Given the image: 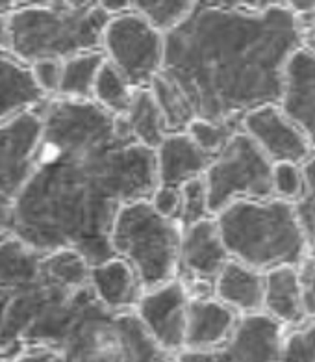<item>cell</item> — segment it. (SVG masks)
<instances>
[{
	"label": "cell",
	"instance_id": "603a6c76",
	"mask_svg": "<svg viewBox=\"0 0 315 362\" xmlns=\"http://www.w3.org/2000/svg\"><path fill=\"white\" fill-rule=\"evenodd\" d=\"M133 90L114 65L104 62L99 75L95 78L91 100L99 105L104 112L112 115H124L129 112Z\"/></svg>",
	"mask_w": 315,
	"mask_h": 362
},
{
	"label": "cell",
	"instance_id": "ac0fdd59",
	"mask_svg": "<svg viewBox=\"0 0 315 362\" xmlns=\"http://www.w3.org/2000/svg\"><path fill=\"white\" fill-rule=\"evenodd\" d=\"M266 277L256 269L228 260L213 281V298L239 316L263 313Z\"/></svg>",
	"mask_w": 315,
	"mask_h": 362
},
{
	"label": "cell",
	"instance_id": "7c38bea8",
	"mask_svg": "<svg viewBox=\"0 0 315 362\" xmlns=\"http://www.w3.org/2000/svg\"><path fill=\"white\" fill-rule=\"evenodd\" d=\"M186 288L178 279L141 293L136 305V316L162 351L177 357L184 349L186 331Z\"/></svg>",
	"mask_w": 315,
	"mask_h": 362
},
{
	"label": "cell",
	"instance_id": "9a60e30c",
	"mask_svg": "<svg viewBox=\"0 0 315 362\" xmlns=\"http://www.w3.org/2000/svg\"><path fill=\"white\" fill-rule=\"evenodd\" d=\"M239 314L215 298L189 299L186 308V331L182 351H206L225 342Z\"/></svg>",
	"mask_w": 315,
	"mask_h": 362
},
{
	"label": "cell",
	"instance_id": "8992f818",
	"mask_svg": "<svg viewBox=\"0 0 315 362\" xmlns=\"http://www.w3.org/2000/svg\"><path fill=\"white\" fill-rule=\"evenodd\" d=\"M59 353L65 362L174 361L154 344L136 313L109 310L97 298L74 322Z\"/></svg>",
	"mask_w": 315,
	"mask_h": 362
},
{
	"label": "cell",
	"instance_id": "7a4b0ae2",
	"mask_svg": "<svg viewBox=\"0 0 315 362\" xmlns=\"http://www.w3.org/2000/svg\"><path fill=\"white\" fill-rule=\"evenodd\" d=\"M287 2H195L163 35L162 73L186 99L195 119L239 121L254 108L278 105L291 52L308 45Z\"/></svg>",
	"mask_w": 315,
	"mask_h": 362
},
{
	"label": "cell",
	"instance_id": "ffe728a7",
	"mask_svg": "<svg viewBox=\"0 0 315 362\" xmlns=\"http://www.w3.org/2000/svg\"><path fill=\"white\" fill-rule=\"evenodd\" d=\"M47 99L35 86L30 67L0 52V123L34 110Z\"/></svg>",
	"mask_w": 315,
	"mask_h": 362
},
{
	"label": "cell",
	"instance_id": "44dd1931",
	"mask_svg": "<svg viewBox=\"0 0 315 362\" xmlns=\"http://www.w3.org/2000/svg\"><path fill=\"white\" fill-rule=\"evenodd\" d=\"M124 115L129 119L132 138L145 149L156 151L163 138L167 136L163 115L148 88L147 90H133L129 112Z\"/></svg>",
	"mask_w": 315,
	"mask_h": 362
},
{
	"label": "cell",
	"instance_id": "cb8c5ba5",
	"mask_svg": "<svg viewBox=\"0 0 315 362\" xmlns=\"http://www.w3.org/2000/svg\"><path fill=\"white\" fill-rule=\"evenodd\" d=\"M130 6L154 30L165 35L191 13L195 2H130Z\"/></svg>",
	"mask_w": 315,
	"mask_h": 362
},
{
	"label": "cell",
	"instance_id": "d6986e66",
	"mask_svg": "<svg viewBox=\"0 0 315 362\" xmlns=\"http://www.w3.org/2000/svg\"><path fill=\"white\" fill-rule=\"evenodd\" d=\"M263 314L280 323L282 327L295 329L311 322L302 307L301 286L297 277V266H282L263 273Z\"/></svg>",
	"mask_w": 315,
	"mask_h": 362
},
{
	"label": "cell",
	"instance_id": "d6a6232c",
	"mask_svg": "<svg viewBox=\"0 0 315 362\" xmlns=\"http://www.w3.org/2000/svg\"><path fill=\"white\" fill-rule=\"evenodd\" d=\"M11 362H65L64 355L47 347H28Z\"/></svg>",
	"mask_w": 315,
	"mask_h": 362
},
{
	"label": "cell",
	"instance_id": "ba28073f",
	"mask_svg": "<svg viewBox=\"0 0 315 362\" xmlns=\"http://www.w3.org/2000/svg\"><path fill=\"white\" fill-rule=\"evenodd\" d=\"M102 54L132 90H147L154 76L162 71L163 34L130 10L106 23Z\"/></svg>",
	"mask_w": 315,
	"mask_h": 362
},
{
	"label": "cell",
	"instance_id": "8fae6325",
	"mask_svg": "<svg viewBox=\"0 0 315 362\" xmlns=\"http://www.w3.org/2000/svg\"><path fill=\"white\" fill-rule=\"evenodd\" d=\"M271 164L302 165L314 156V141L282 114L278 105H266L246 112L239 123Z\"/></svg>",
	"mask_w": 315,
	"mask_h": 362
},
{
	"label": "cell",
	"instance_id": "3957f363",
	"mask_svg": "<svg viewBox=\"0 0 315 362\" xmlns=\"http://www.w3.org/2000/svg\"><path fill=\"white\" fill-rule=\"evenodd\" d=\"M213 219L228 257L260 273L299 266L311 253L293 204L280 199L234 201Z\"/></svg>",
	"mask_w": 315,
	"mask_h": 362
},
{
	"label": "cell",
	"instance_id": "277c9868",
	"mask_svg": "<svg viewBox=\"0 0 315 362\" xmlns=\"http://www.w3.org/2000/svg\"><path fill=\"white\" fill-rule=\"evenodd\" d=\"M108 21L99 2L19 4L8 16L10 54L30 65L102 50V32Z\"/></svg>",
	"mask_w": 315,
	"mask_h": 362
},
{
	"label": "cell",
	"instance_id": "d4e9b609",
	"mask_svg": "<svg viewBox=\"0 0 315 362\" xmlns=\"http://www.w3.org/2000/svg\"><path fill=\"white\" fill-rule=\"evenodd\" d=\"M239 129V121H227V123H210V121L193 119L184 130L198 149L210 158H215L217 154L225 149V145Z\"/></svg>",
	"mask_w": 315,
	"mask_h": 362
},
{
	"label": "cell",
	"instance_id": "836d02e7",
	"mask_svg": "<svg viewBox=\"0 0 315 362\" xmlns=\"http://www.w3.org/2000/svg\"><path fill=\"white\" fill-rule=\"evenodd\" d=\"M17 8L15 2H0V52L10 54V23L8 16Z\"/></svg>",
	"mask_w": 315,
	"mask_h": 362
},
{
	"label": "cell",
	"instance_id": "1f68e13d",
	"mask_svg": "<svg viewBox=\"0 0 315 362\" xmlns=\"http://www.w3.org/2000/svg\"><path fill=\"white\" fill-rule=\"evenodd\" d=\"M297 277H299V286H301L302 307H304L306 316L314 317V255L308 253L297 266Z\"/></svg>",
	"mask_w": 315,
	"mask_h": 362
},
{
	"label": "cell",
	"instance_id": "4316f807",
	"mask_svg": "<svg viewBox=\"0 0 315 362\" xmlns=\"http://www.w3.org/2000/svg\"><path fill=\"white\" fill-rule=\"evenodd\" d=\"M314 338V322H308L304 325L291 329L290 332H284L278 362H315Z\"/></svg>",
	"mask_w": 315,
	"mask_h": 362
},
{
	"label": "cell",
	"instance_id": "484cf974",
	"mask_svg": "<svg viewBox=\"0 0 315 362\" xmlns=\"http://www.w3.org/2000/svg\"><path fill=\"white\" fill-rule=\"evenodd\" d=\"M180 195H182V203H180V214L177 218L180 230H186L187 227L198 223L202 219L212 218L208 212L206 189H204L202 177L180 186Z\"/></svg>",
	"mask_w": 315,
	"mask_h": 362
},
{
	"label": "cell",
	"instance_id": "6da1fadb",
	"mask_svg": "<svg viewBox=\"0 0 315 362\" xmlns=\"http://www.w3.org/2000/svg\"><path fill=\"white\" fill-rule=\"evenodd\" d=\"M34 112L41 136L8 233L37 253L73 249L89 268L114 258L117 212L156 189L154 151L119 138L114 115L93 100L44 99Z\"/></svg>",
	"mask_w": 315,
	"mask_h": 362
},
{
	"label": "cell",
	"instance_id": "e575fe53",
	"mask_svg": "<svg viewBox=\"0 0 315 362\" xmlns=\"http://www.w3.org/2000/svg\"><path fill=\"white\" fill-rule=\"evenodd\" d=\"M169 362H174V361H169Z\"/></svg>",
	"mask_w": 315,
	"mask_h": 362
},
{
	"label": "cell",
	"instance_id": "e0dca14e",
	"mask_svg": "<svg viewBox=\"0 0 315 362\" xmlns=\"http://www.w3.org/2000/svg\"><path fill=\"white\" fill-rule=\"evenodd\" d=\"M89 286L109 310H132L143 293L132 266L117 257L89 268Z\"/></svg>",
	"mask_w": 315,
	"mask_h": 362
},
{
	"label": "cell",
	"instance_id": "5b68a950",
	"mask_svg": "<svg viewBox=\"0 0 315 362\" xmlns=\"http://www.w3.org/2000/svg\"><path fill=\"white\" fill-rule=\"evenodd\" d=\"M180 236L177 221L162 218L148 199H141L117 212L109 230V247L114 257L132 266L147 292L177 279Z\"/></svg>",
	"mask_w": 315,
	"mask_h": 362
},
{
	"label": "cell",
	"instance_id": "2e32d148",
	"mask_svg": "<svg viewBox=\"0 0 315 362\" xmlns=\"http://www.w3.org/2000/svg\"><path fill=\"white\" fill-rule=\"evenodd\" d=\"M212 160L193 144L186 132L167 134L154 151L156 186L180 188L189 180L201 179Z\"/></svg>",
	"mask_w": 315,
	"mask_h": 362
},
{
	"label": "cell",
	"instance_id": "5bb4252c",
	"mask_svg": "<svg viewBox=\"0 0 315 362\" xmlns=\"http://www.w3.org/2000/svg\"><path fill=\"white\" fill-rule=\"evenodd\" d=\"M315 58L314 49L299 47L291 52L282 73L278 108L291 123L314 141L315 121Z\"/></svg>",
	"mask_w": 315,
	"mask_h": 362
},
{
	"label": "cell",
	"instance_id": "7402d4cb",
	"mask_svg": "<svg viewBox=\"0 0 315 362\" xmlns=\"http://www.w3.org/2000/svg\"><path fill=\"white\" fill-rule=\"evenodd\" d=\"M106 62L102 50L82 52L64 60L61 82H59L58 95L64 99L91 100L95 78L99 75L100 67Z\"/></svg>",
	"mask_w": 315,
	"mask_h": 362
},
{
	"label": "cell",
	"instance_id": "f1b7e54d",
	"mask_svg": "<svg viewBox=\"0 0 315 362\" xmlns=\"http://www.w3.org/2000/svg\"><path fill=\"white\" fill-rule=\"evenodd\" d=\"M30 73L34 78L35 86L40 88L41 93L58 95L59 82H61V71H64V62L61 60H40L30 64Z\"/></svg>",
	"mask_w": 315,
	"mask_h": 362
},
{
	"label": "cell",
	"instance_id": "4dcf8cb0",
	"mask_svg": "<svg viewBox=\"0 0 315 362\" xmlns=\"http://www.w3.org/2000/svg\"><path fill=\"white\" fill-rule=\"evenodd\" d=\"M148 203H150V206H153L162 218L177 221L178 214H180V203H182L180 188L156 186V189H154L150 199H148Z\"/></svg>",
	"mask_w": 315,
	"mask_h": 362
},
{
	"label": "cell",
	"instance_id": "83f0119b",
	"mask_svg": "<svg viewBox=\"0 0 315 362\" xmlns=\"http://www.w3.org/2000/svg\"><path fill=\"white\" fill-rule=\"evenodd\" d=\"M271 186L273 197L286 201V203H295L304 192V179H302L301 165L286 164V162L273 164Z\"/></svg>",
	"mask_w": 315,
	"mask_h": 362
},
{
	"label": "cell",
	"instance_id": "30bf717a",
	"mask_svg": "<svg viewBox=\"0 0 315 362\" xmlns=\"http://www.w3.org/2000/svg\"><path fill=\"white\" fill-rule=\"evenodd\" d=\"M284 332L267 314H245L225 342L206 351H180L174 362H278Z\"/></svg>",
	"mask_w": 315,
	"mask_h": 362
},
{
	"label": "cell",
	"instance_id": "9c48e42d",
	"mask_svg": "<svg viewBox=\"0 0 315 362\" xmlns=\"http://www.w3.org/2000/svg\"><path fill=\"white\" fill-rule=\"evenodd\" d=\"M41 136V117L34 110L0 123V230H8L11 206L32 171Z\"/></svg>",
	"mask_w": 315,
	"mask_h": 362
},
{
	"label": "cell",
	"instance_id": "f546056e",
	"mask_svg": "<svg viewBox=\"0 0 315 362\" xmlns=\"http://www.w3.org/2000/svg\"><path fill=\"white\" fill-rule=\"evenodd\" d=\"M314 189L304 186V192L293 204V214H295L297 223L299 228L304 234V240L308 243V247L314 249V234H315V199H314Z\"/></svg>",
	"mask_w": 315,
	"mask_h": 362
},
{
	"label": "cell",
	"instance_id": "4fadbf2b",
	"mask_svg": "<svg viewBox=\"0 0 315 362\" xmlns=\"http://www.w3.org/2000/svg\"><path fill=\"white\" fill-rule=\"evenodd\" d=\"M232 260L217 233L213 218L187 227L180 236L177 279L184 286L193 283H212L225 264Z\"/></svg>",
	"mask_w": 315,
	"mask_h": 362
},
{
	"label": "cell",
	"instance_id": "52a82bcc",
	"mask_svg": "<svg viewBox=\"0 0 315 362\" xmlns=\"http://www.w3.org/2000/svg\"><path fill=\"white\" fill-rule=\"evenodd\" d=\"M271 171L273 164L260 147L237 130L202 175L210 216L215 218L234 201L271 199Z\"/></svg>",
	"mask_w": 315,
	"mask_h": 362
}]
</instances>
